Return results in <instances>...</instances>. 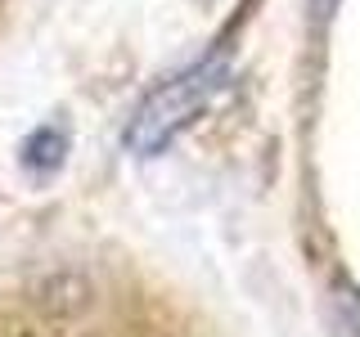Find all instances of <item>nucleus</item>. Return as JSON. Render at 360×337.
<instances>
[{
  "label": "nucleus",
  "instance_id": "f257e3e1",
  "mask_svg": "<svg viewBox=\"0 0 360 337\" xmlns=\"http://www.w3.org/2000/svg\"><path fill=\"white\" fill-rule=\"evenodd\" d=\"M225 81H230V59H225V54H207V59L189 63L185 72L167 77V81L158 90H149L144 104L135 108V117L127 126V149L135 157H158L221 95Z\"/></svg>",
  "mask_w": 360,
  "mask_h": 337
},
{
  "label": "nucleus",
  "instance_id": "f03ea898",
  "mask_svg": "<svg viewBox=\"0 0 360 337\" xmlns=\"http://www.w3.org/2000/svg\"><path fill=\"white\" fill-rule=\"evenodd\" d=\"M63 157H68V131L63 126H37L22 140V166H27L32 176L59 171Z\"/></svg>",
  "mask_w": 360,
  "mask_h": 337
}]
</instances>
